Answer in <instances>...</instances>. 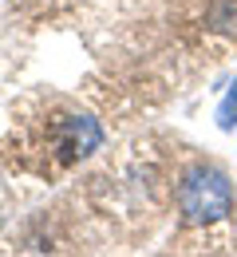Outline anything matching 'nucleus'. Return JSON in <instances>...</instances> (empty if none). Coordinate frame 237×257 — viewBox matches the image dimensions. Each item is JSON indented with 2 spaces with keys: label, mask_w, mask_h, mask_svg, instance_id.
Returning a JSON list of instances; mask_svg holds the SVG:
<instances>
[{
  "label": "nucleus",
  "mask_w": 237,
  "mask_h": 257,
  "mask_svg": "<svg viewBox=\"0 0 237 257\" xmlns=\"http://www.w3.org/2000/svg\"><path fill=\"white\" fill-rule=\"evenodd\" d=\"M174 202H178V214L186 225L205 229V225H217L233 214V182L225 178V170L198 162L182 174Z\"/></svg>",
  "instance_id": "nucleus-1"
},
{
  "label": "nucleus",
  "mask_w": 237,
  "mask_h": 257,
  "mask_svg": "<svg viewBox=\"0 0 237 257\" xmlns=\"http://www.w3.org/2000/svg\"><path fill=\"white\" fill-rule=\"evenodd\" d=\"M99 143H103V131L95 119L64 111V115H52V119L40 123V131L32 135V155H40V162L52 166V170H64L71 162L87 159Z\"/></svg>",
  "instance_id": "nucleus-2"
},
{
  "label": "nucleus",
  "mask_w": 237,
  "mask_h": 257,
  "mask_svg": "<svg viewBox=\"0 0 237 257\" xmlns=\"http://www.w3.org/2000/svg\"><path fill=\"white\" fill-rule=\"evenodd\" d=\"M178 28L198 48H205V44H233L237 40V0H186Z\"/></svg>",
  "instance_id": "nucleus-3"
}]
</instances>
